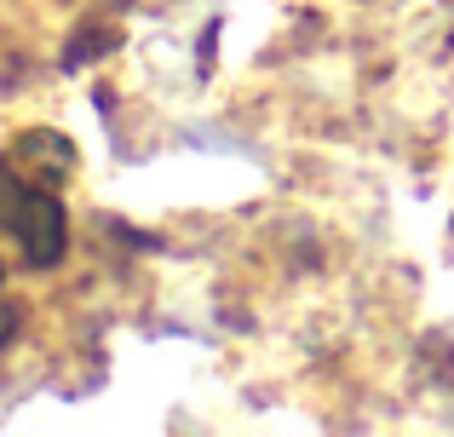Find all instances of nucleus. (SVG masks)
I'll return each instance as SVG.
<instances>
[{
  "label": "nucleus",
  "instance_id": "f257e3e1",
  "mask_svg": "<svg viewBox=\"0 0 454 437\" xmlns=\"http://www.w3.org/2000/svg\"><path fill=\"white\" fill-rule=\"evenodd\" d=\"M0 236L18 242V254L35 270L64 265L69 254V214L46 184H29L6 156H0Z\"/></svg>",
  "mask_w": 454,
  "mask_h": 437
},
{
  "label": "nucleus",
  "instance_id": "f03ea898",
  "mask_svg": "<svg viewBox=\"0 0 454 437\" xmlns=\"http://www.w3.org/2000/svg\"><path fill=\"white\" fill-rule=\"evenodd\" d=\"M0 288H6V265H0Z\"/></svg>",
  "mask_w": 454,
  "mask_h": 437
}]
</instances>
